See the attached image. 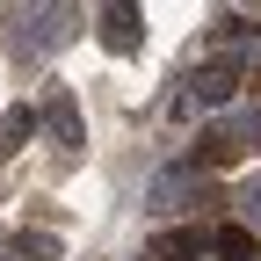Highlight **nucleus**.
Returning a JSON list of instances; mask_svg holds the SVG:
<instances>
[{"label": "nucleus", "mask_w": 261, "mask_h": 261, "mask_svg": "<svg viewBox=\"0 0 261 261\" xmlns=\"http://www.w3.org/2000/svg\"><path fill=\"white\" fill-rule=\"evenodd\" d=\"M203 247H211V240L196 232V225H174V232H152V240H145V261H196Z\"/></svg>", "instance_id": "423d86ee"}, {"label": "nucleus", "mask_w": 261, "mask_h": 261, "mask_svg": "<svg viewBox=\"0 0 261 261\" xmlns=\"http://www.w3.org/2000/svg\"><path fill=\"white\" fill-rule=\"evenodd\" d=\"M240 225H247V232L261 225V181H247V189H240Z\"/></svg>", "instance_id": "9b49d317"}, {"label": "nucleus", "mask_w": 261, "mask_h": 261, "mask_svg": "<svg viewBox=\"0 0 261 261\" xmlns=\"http://www.w3.org/2000/svg\"><path fill=\"white\" fill-rule=\"evenodd\" d=\"M15 254L22 261H58V232H29V225H22V232H15Z\"/></svg>", "instance_id": "9d476101"}, {"label": "nucleus", "mask_w": 261, "mask_h": 261, "mask_svg": "<svg viewBox=\"0 0 261 261\" xmlns=\"http://www.w3.org/2000/svg\"><path fill=\"white\" fill-rule=\"evenodd\" d=\"M44 130H51V138H58L65 152H80V145H87V123H80V102H73V94H51V109H44Z\"/></svg>", "instance_id": "39448f33"}, {"label": "nucleus", "mask_w": 261, "mask_h": 261, "mask_svg": "<svg viewBox=\"0 0 261 261\" xmlns=\"http://www.w3.org/2000/svg\"><path fill=\"white\" fill-rule=\"evenodd\" d=\"M232 160H240V145H232L225 123H211L203 138H196V174H203V167H232Z\"/></svg>", "instance_id": "6e6552de"}, {"label": "nucleus", "mask_w": 261, "mask_h": 261, "mask_svg": "<svg viewBox=\"0 0 261 261\" xmlns=\"http://www.w3.org/2000/svg\"><path fill=\"white\" fill-rule=\"evenodd\" d=\"M94 22H102V44H109L116 58H130V51L145 44V15H138V8H123V0H116V8H102Z\"/></svg>", "instance_id": "20e7f679"}, {"label": "nucleus", "mask_w": 261, "mask_h": 261, "mask_svg": "<svg viewBox=\"0 0 261 261\" xmlns=\"http://www.w3.org/2000/svg\"><path fill=\"white\" fill-rule=\"evenodd\" d=\"M73 22H80V8H37V15H22V51H58L65 37H73Z\"/></svg>", "instance_id": "7ed1b4c3"}, {"label": "nucleus", "mask_w": 261, "mask_h": 261, "mask_svg": "<svg viewBox=\"0 0 261 261\" xmlns=\"http://www.w3.org/2000/svg\"><path fill=\"white\" fill-rule=\"evenodd\" d=\"M211 254L218 261H254V232H247V225H218V232H211Z\"/></svg>", "instance_id": "1a4fd4ad"}, {"label": "nucleus", "mask_w": 261, "mask_h": 261, "mask_svg": "<svg viewBox=\"0 0 261 261\" xmlns=\"http://www.w3.org/2000/svg\"><path fill=\"white\" fill-rule=\"evenodd\" d=\"M240 73H247V58L240 51H218L211 65H196V80H189V102H232V94H240Z\"/></svg>", "instance_id": "f257e3e1"}, {"label": "nucleus", "mask_w": 261, "mask_h": 261, "mask_svg": "<svg viewBox=\"0 0 261 261\" xmlns=\"http://www.w3.org/2000/svg\"><path fill=\"white\" fill-rule=\"evenodd\" d=\"M145 203H152V211H189V203H211V189H203L196 167H167V174H152Z\"/></svg>", "instance_id": "f03ea898"}, {"label": "nucleus", "mask_w": 261, "mask_h": 261, "mask_svg": "<svg viewBox=\"0 0 261 261\" xmlns=\"http://www.w3.org/2000/svg\"><path fill=\"white\" fill-rule=\"evenodd\" d=\"M37 130H44V116L29 109V102H15L8 116H0V152H22L29 138H37Z\"/></svg>", "instance_id": "0eeeda50"}]
</instances>
